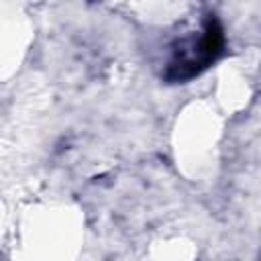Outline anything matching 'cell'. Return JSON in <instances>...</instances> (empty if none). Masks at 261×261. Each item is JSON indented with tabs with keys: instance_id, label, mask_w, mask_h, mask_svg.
Returning <instances> with one entry per match:
<instances>
[{
	"instance_id": "1",
	"label": "cell",
	"mask_w": 261,
	"mask_h": 261,
	"mask_svg": "<svg viewBox=\"0 0 261 261\" xmlns=\"http://www.w3.org/2000/svg\"><path fill=\"white\" fill-rule=\"evenodd\" d=\"M224 49V31L214 16L202 22V29L177 39L163 77L167 82H188L210 67Z\"/></svg>"
}]
</instances>
